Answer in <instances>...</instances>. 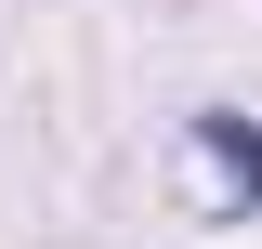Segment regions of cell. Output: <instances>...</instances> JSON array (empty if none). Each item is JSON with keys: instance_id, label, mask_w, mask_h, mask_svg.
Segmentation results:
<instances>
[{"instance_id": "1", "label": "cell", "mask_w": 262, "mask_h": 249, "mask_svg": "<svg viewBox=\"0 0 262 249\" xmlns=\"http://www.w3.org/2000/svg\"><path fill=\"white\" fill-rule=\"evenodd\" d=\"M196 157L223 171V210H262V131L236 118V105H210V118H196Z\"/></svg>"}]
</instances>
